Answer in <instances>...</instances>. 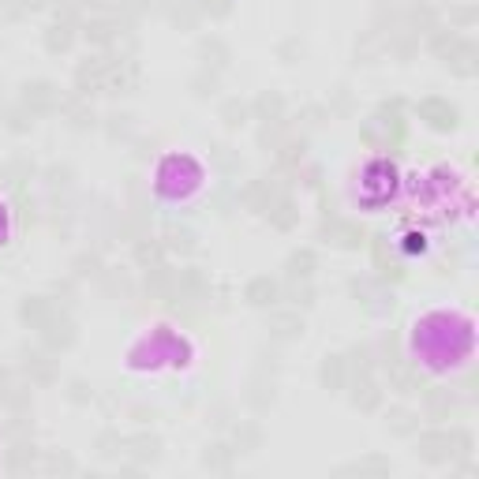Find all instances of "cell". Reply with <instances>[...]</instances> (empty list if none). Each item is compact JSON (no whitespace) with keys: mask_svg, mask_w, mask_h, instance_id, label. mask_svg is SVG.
<instances>
[{"mask_svg":"<svg viewBox=\"0 0 479 479\" xmlns=\"http://www.w3.org/2000/svg\"><path fill=\"white\" fill-rule=\"evenodd\" d=\"M457 442H468V434H445V431L423 434V438L416 442V457L427 461V464H442V461H450V457L461 453V450H453Z\"/></svg>","mask_w":479,"mask_h":479,"instance_id":"obj_1","label":"cell"},{"mask_svg":"<svg viewBox=\"0 0 479 479\" xmlns=\"http://www.w3.org/2000/svg\"><path fill=\"white\" fill-rule=\"evenodd\" d=\"M277 210H281V214L270 210V214H274V225H277V228H292V225H296V214H292V202H289V199H281Z\"/></svg>","mask_w":479,"mask_h":479,"instance_id":"obj_16","label":"cell"},{"mask_svg":"<svg viewBox=\"0 0 479 479\" xmlns=\"http://www.w3.org/2000/svg\"><path fill=\"white\" fill-rule=\"evenodd\" d=\"M322 386L326 389H341L345 386V359L341 356H326V363H322Z\"/></svg>","mask_w":479,"mask_h":479,"instance_id":"obj_7","label":"cell"},{"mask_svg":"<svg viewBox=\"0 0 479 479\" xmlns=\"http://www.w3.org/2000/svg\"><path fill=\"white\" fill-rule=\"evenodd\" d=\"M41 333H46V341H49L53 348H68V345L75 341V326H71L68 319H60V314H57V319H53Z\"/></svg>","mask_w":479,"mask_h":479,"instance_id":"obj_6","label":"cell"},{"mask_svg":"<svg viewBox=\"0 0 479 479\" xmlns=\"http://www.w3.org/2000/svg\"><path fill=\"white\" fill-rule=\"evenodd\" d=\"M419 116L427 120L431 127H438V132H453V127H457V109L450 102H442V97H423Z\"/></svg>","mask_w":479,"mask_h":479,"instance_id":"obj_3","label":"cell"},{"mask_svg":"<svg viewBox=\"0 0 479 479\" xmlns=\"http://www.w3.org/2000/svg\"><path fill=\"white\" fill-rule=\"evenodd\" d=\"M277 337H296L300 333V319H277Z\"/></svg>","mask_w":479,"mask_h":479,"instance_id":"obj_19","label":"cell"},{"mask_svg":"<svg viewBox=\"0 0 479 479\" xmlns=\"http://www.w3.org/2000/svg\"><path fill=\"white\" fill-rule=\"evenodd\" d=\"M457 49H461V60H472V57H475V49L468 46V41H461ZM445 60H457V57H445ZM453 71H457V75H475V64H453Z\"/></svg>","mask_w":479,"mask_h":479,"instance_id":"obj_13","label":"cell"},{"mask_svg":"<svg viewBox=\"0 0 479 479\" xmlns=\"http://www.w3.org/2000/svg\"><path fill=\"white\" fill-rule=\"evenodd\" d=\"M19 4H23V8H30V12H38V8H46L49 0H19Z\"/></svg>","mask_w":479,"mask_h":479,"instance_id":"obj_21","label":"cell"},{"mask_svg":"<svg viewBox=\"0 0 479 479\" xmlns=\"http://www.w3.org/2000/svg\"><path fill=\"white\" fill-rule=\"evenodd\" d=\"M68 46H71V27L68 23H53L49 34H46V49L49 53H64Z\"/></svg>","mask_w":479,"mask_h":479,"instance_id":"obj_8","label":"cell"},{"mask_svg":"<svg viewBox=\"0 0 479 479\" xmlns=\"http://www.w3.org/2000/svg\"><path fill=\"white\" fill-rule=\"evenodd\" d=\"M389 419H394V423H389V427H394V434H412V431H416V423H408V419H412L408 412H394Z\"/></svg>","mask_w":479,"mask_h":479,"instance_id":"obj_17","label":"cell"},{"mask_svg":"<svg viewBox=\"0 0 479 479\" xmlns=\"http://www.w3.org/2000/svg\"><path fill=\"white\" fill-rule=\"evenodd\" d=\"M27 367H34V378H38V382H49V378H53V363H49V359L46 356H27Z\"/></svg>","mask_w":479,"mask_h":479,"instance_id":"obj_12","label":"cell"},{"mask_svg":"<svg viewBox=\"0 0 479 479\" xmlns=\"http://www.w3.org/2000/svg\"><path fill=\"white\" fill-rule=\"evenodd\" d=\"M348 472H389V464L378 461V457H371V461H359V464H345L341 475H348Z\"/></svg>","mask_w":479,"mask_h":479,"instance_id":"obj_14","label":"cell"},{"mask_svg":"<svg viewBox=\"0 0 479 479\" xmlns=\"http://www.w3.org/2000/svg\"><path fill=\"white\" fill-rule=\"evenodd\" d=\"M19 319L27 326H34V330H46V326L57 319V307H53V300H46V296H30V300H23V307H19Z\"/></svg>","mask_w":479,"mask_h":479,"instance_id":"obj_4","label":"cell"},{"mask_svg":"<svg viewBox=\"0 0 479 479\" xmlns=\"http://www.w3.org/2000/svg\"><path fill=\"white\" fill-rule=\"evenodd\" d=\"M228 457H232V450H225V445H210L202 457L206 468H228Z\"/></svg>","mask_w":479,"mask_h":479,"instance_id":"obj_11","label":"cell"},{"mask_svg":"<svg viewBox=\"0 0 479 479\" xmlns=\"http://www.w3.org/2000/svg\"><path fill=\"white\" fill-rule=\"evenodd\" d=\"M244 116H247V109L240 105V102H232V105H225V124H228V127L244 124Z\"/></svg>","mask_w":479,"mask_h":479,"instance_id":"obj_18","label":"cell"},{"mask_svg":"<svg viewBox=\"0 0 479 479\" xmlns=\"http://www.w3.org/2000/svg\"><path fill=\"white\" fill-rule=\"evenodd\" d=\"M247 303H255V307H270V303H277V281L270 277H255L251 285H247Z\"/></svg>","mask_w":479,"mask_h":479,"instance_id":"obj_5","label":"cell"},{"mask_svg":"<svg viewBox=\"0 0 479 479\" xmlns=\"http://www.w3.org/2000/svg\"><path fill=\"white\" fill-rule=\"evenodd\" d=\"M352 405H356V408H363V412H371V408L378 405V389H375L371 382H363V386H359L356 394H352Z\"/></svg>","mask_w":479,"mask_h":479,"instance_id":"obj_10","label":"cell"},{"mask_svg":"<svg viewBox=\"0 0 479 479\" xmlns=\"http://www.w3.org/2000/svg\"><path fill=\"white\" fill-rule=\"evenodd\" d=\"M94 4H109V0H94Z\"/></svg>","mask_w":479,"mask_h":479,"instance_id":"obj_22","label":"cell"},{"mask_svg":"<svg viewBox=\"0 0 479 479\" xmlns=\"http://www.w3.org/2000/svg\"><path fill=\"white\" fill-rule=\"evenodd\" d=\"M23 105L30 109V113H49V109L60 105V90L53 83H46V79L27 83L23 86Z\"/></svg>","mask_w":479,"mask_h":479,"instance_id":"obj_2","label":"cell"},{"mask_svg":"<svg viewBox=\"0 0 479 479\" xmlns=\"http://www.w3.org/2000/svg\"><path fill=\"white\" fill-rule=\"evenodd\" d=\"M311 266H314V255L311 251H296L289 258V277H311Z\"/></svg>","mask_w":479,"mask_h":479,"instance_id":"obj_9","label":"cell"},{"mask_svg":"<svg viewBox=\"0 0 479 479\" xmlns=\"http://www.w3.org/2000/svg\"><path fill=\"white\" fill-rule=\"evenodd\" d=\"M132 445H139V450H132L135 457H143V461H158V438H132Z\"/></svg>","mask_w":479,"mask_h":479,"instance_id":"obj_15","label":"cell"},{"mask_svg":"<svg viewBox=\"0 0 479 479\" xmlns=\"http://www.w3.org/2000/svg\"><path fill=\"white\" fill-rule=\"evenodd\" d=\"M86 38H94V41H109V38H113V27H109V23H94V27H86Z\"/></svg>","mask_w":479,"mask_h":479,"instance_id":"obj_20","label":"cell"}]
</instances>
